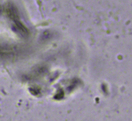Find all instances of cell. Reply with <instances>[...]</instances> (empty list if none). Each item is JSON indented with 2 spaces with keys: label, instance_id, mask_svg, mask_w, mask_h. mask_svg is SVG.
I'll list each match as a JSON object with an SVG mask.
<instances>
[{
  "label": "cell",
  "instance_id": "cell-1",
  "mask_svg": "<svg viewBox=\"0 0 132 121\" xmlns=\"http://www.w3.org/2000/svg\"><path fill=\"white\" fill-rule=\"evenodd\" d=\"M6 11L9 16L14 21L18 20V11L13 5L11 4H9Z\"/></svg>",
  "mask_w": 132,
  "mask_h": 121
},
{
  "label": "cell",
  "instance_id": "cell-2",
  "mask_svg": "<svg viewBox=\"0 0 132 121\" xmlns=\"http://www.w3.org/2000/svg\"><path fill=\"white\" fill-rule=\"evenodd\" d=\"M14 22L19 29L25 33H28L27 28L20 22L18 20L14 21Z\"/></svg>",
  "mask_w": 132,
  "mask_h": 121
},
{
  "label": "cell",
  "instance_id": "cell-3",
  "mask_svg": "<svg viewBox=\"0 0 132 121\" xmlns=\"http://www.w3.org/2000/svg\"><path fill=\"white\" fill-rule=\"evenodd\" d=\"M31 93L34 95H36L40 92V90L37 88H30L29 89Z\"/></svg>",
  "mask_w": 132,
  "mask_h": 121
},
{
  "label": "cell",
  "instance_id": "cell-4",
  "mask_svg": "<svg viewBox=\"0 0 132 121\" xmlns=\"http://www.w3.org/2000/svg\"><path fill=\"white\" fill-rule=\"evenodd\" d=\"M64 94L63 91L61 90L59 93L55 95L54 96V98L56 100L61 99L63 98Z\"/></svg>",
  "mask_w": 132,
  "mask_h": 121
},
{
  "label": "cell",
  "instance_id": "cell-5",
  "mask_svg": "<svg viewBox=\"0 0 132 121\" xmlns=\"http://www.w3.org/2000/svg\"><path fill=\"white\" fill-rule=\"evenodd\" d=\"M12 30L14 31H16V28L14 27H12Z\"/></svg>",
  "mask_w": 132,
  "mask_h": 121
},
{
  "label": "cell",
  "instance_id": "cell-6",
  "mask_svg": "<svg viewBox=\"0 0 132 121\" xmlns=\"http://www.w3.org/2000/svg\"><path fill=\"white\" fill-rule=\"evenodd\" d=\"M96 100L97 101H98L99 100V99L98 98V99H96Z\"/></svg>",
  "mask_w": 132,
  "mask_h": 121
}]
</instances>
